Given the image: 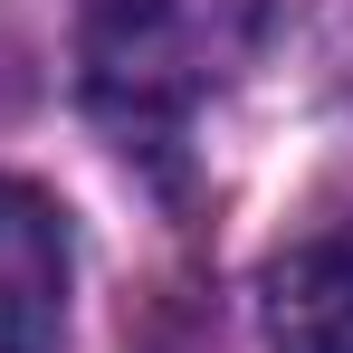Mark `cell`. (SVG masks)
<instances>
[{"label":"cell","mask_w":353,"mask_h":353,"mask_svg":"<svg viewBox=\"0 0 353 353\" xmlns=\"http://www.w3.org/2000/svg\"><path fill=\"white\" fill-rule=\"evenodd\" d=\"M268 39V0H86L77 67L86 105L124 134L191 124Z\"/></svg>","instance_id":"6da1fadb"},{"label":"cell","mask_w":353,"mask_h":353,"mask_svg":"<svg viewBox=\"0 0 353 353\" xmlns=\"http://www.w3.org/2000/svg\"><path fill=\"white\" fill-rule=\"evenodd\" d=\"M67 315V220L48 191L0 181V353H48Z\"/></svg>","instance_id":"7a4b0ae2"},{"label":"cell","mask_w":353,"mask_h":353,"mask_svg":"<svg viewBox=\"0 0 353 353\" xmlns=\"http://www.w3.org/2000/svg\"><path fill=\"white\" fill-rule=\"evenodd\" d=\"M268 353H353V220L268 268Z\"/></svg>","instance_id":"3957f363"}]
</instances>
